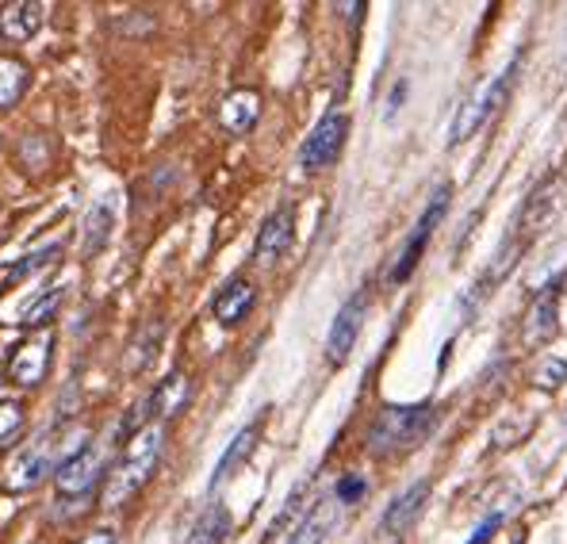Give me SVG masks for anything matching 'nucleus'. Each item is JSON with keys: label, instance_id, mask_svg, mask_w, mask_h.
Masks as SVG:
<instances>
[{"label": "nucleus", "instance_id": "nucleus-1", "mask_svg": "<svg viewBox=\"0 0 567 544\" xmlns=\"http://www.w3.org/2000/svg\"><path fill=\"white\" fill-rule=\"evenodd\" d=\"M162 449H165V425L162 422H150V425H142L138 433H131L123 456L115 460V468L104 475V506L107 510L127 506V502L146 487L150 475L157 472Z\"/></svg>", "mask_w": 567, "mask_h": 544}, {"label": "nucleus", "instance_id": "nucleus-2", "mask_svg": "<svg viewBox=\"0 0 567 544\" xmlns=\"http://www.w3.org/2000/svg\"><path fill=\"white\" fill-rule=\"evenodd\" d=\"M437 422V407L419 403V407H383L372 418L369 433H364V445L372 456H395V453H411L425 441V433Z\"/></svg>", "mask_w": 567, "mask_h": 544}, {"label": "nucleus", "instance_id": "nucleus-3", "mask_svg": "<svg viewBox=\"0 0 567 544\" xmlns=\"http://www.w3.org/2000/svg\"><path fill=\"white\" fill-rule=\"evenodd\" d=\"M514 78H518V58H514L506 70H498L495 78L480 89V96L464 100V107L456 112V120H453V142H456V146H461V142H468L475 131H480L483 123H487L491 115L506 104V96H511V89H514Z\"/></svg>", "mask_w": 567, "mask_h": 544}, {"label": "nucleus", "instance_id": "nucleus-4", "mask_svg": "<svg viewBox=\"0 0 567 544\" xmlns=\"http://www.w3.org/2000/svg\"><path fill=\"white\" fill-rule=\"evenodd\" d=\"M449 199H453V184H449V181H441L437 188L430 192V199H425V207H422L419 223H414V234H411V238H406L403 254H399L395 269H391V284H403V280H411V273L419 269V261H422L425 246H430L433 230H437V227H441V219H445V212H449Z\"/></svg>", "mask_w": 567, "mask_h": 544}, {"label": "nucleus", "instance_id": "nucleus-5", "mask_svg": "<svg viewBox=\"0 0 567 544\" xmlns=\"http://www.w3.org/2000/svg\"><path fill=\"white\" fill-rule=\"evenodd\" d=\"M104 480V453L100 445H81L73 456H65L54 472V483H58V495L62 499H85L93 495V487Z\"/></svg>", "mask_w": 567, "mask_h": 544}, {"label": "nucleus", "instance_id": "nucleus-6", "mask_svg": "<svg viewBox=\"0 0 567 544\" xmlns=\"http://www.w3.org/2000/svg\"><path fill=\"white\" fill-rule=\"evenodd\" d=\"M349 138V115L346 112H330L315 123V131L307 135L303 150H299V162H303L307 173H319L327 170L330 162H338V154L346 150Z\"/></svg>", "mask_w": 567, "mask_h": 544}, {"label": "nucleus", "instance_id": "nucleus-7", "mask_svg": "<svg viewBox=\"0 0 567 544\" xmlns=\"http://www.w3.org/2000/svg\"><path fill=\"white\" fill-rule=\"evenodd\" d=\"M560 207H564V177L560 173H553V177H545L537 184V188L529 192V199L522 204V215H518V238L522 242H529L533 234H540L548 227V223L560 215Z\"/></svg>", "mask_w": 567, "mask_h": 544}, {"label": "nucleus", "instance_id": "nucleus-8", "mask_svg": "<svg viewBox=\"0 0 567 544\" xmlns=\"http://www.w3.org/2000/svg\"><path fill=\"white\" fill-rule=\"evenodd\" d=\"M364 318H369V296H364V291L349 296L346 304H341V311L333 315L330 338H327V361L333 368L349 361V353H353L357 338H361V330H364Z\"/></svg>", "mask_w": 567, "mask_h": 544}, {"label": "nucleus", "instance_id": "nucleus-9", "mask_svg": "<svg viewBox=\"0 0 567 544\" xmlns=\"http://www.w3.org/2000/svg\"><path fill=\"white\" fill-rule=\"evenodd\" d=\"M50 464H54V433H43V438L31 441L28 449H20L12 464H8L4 491H12V495H20V491H35L39 483L50 475Z\"/></svg>", "mask_w": 567, "mask_h": 544}, {"label": "nucleus", "instance_id": "nucleus-10", "mask_svg": "<svg viewBox=\"0 0 567 544\" xmlns=\"http://www.w3.org/2000/svg\"><path fill=\"white\" fill-rule=\"evenodd\" d=\"M50 349H54L50 330L35 333V338L23 341V346H16L12 357H8V380H12L16 388H39L50 372Z\"/></svg>", "mask_w": 567, "mask_h": 544}, {"label": "nucleus", "instance_id": "nucleus-11", "mask_svg": "<svg viewBox=\"0 0 567 544\" xmlns=\"http://www.w3.org/2000/svg\"><path fill=\"white\" fill-rule=\"evenodd\" d=\"M188 399H192V383H188V376L185 372H169L162 383L154 388V396L146 399L138 410H135V418H131V425L127 430H135L138 422H146V418H173V414H181V410L188 407Z\"/></svg>", "mask_w": 567, "mask_h": 544}, {"label": "nucleus", "instance_id": "nucleus-12", "mask_svg": "<svg viewBox=\"0 0 567 544\" xmlns=\"http://www.w3.org/2000/svg\"><path fill=\"white\" fill-rule=\"evenodd\" d=\"M430 491H433V483L419 480V483H411L403 495L391 499V506L383 510V517H380V533H383V537H403V533L411 530L414 522H419L422 506L430 502Z\"/></svg>", "mask_w": 567, "mask_h": 544}, {"label": "nucleus", "instance_id": "nucleus-13", "mask_svg": "<svg viewBox=\"0 0 567 544\" xmlns=\"http://www.w3.org/2000/svg\"><path fill=\"white\" fill-rule=\"evenodd\" d=\"M291 234H296V219H291L288 207L272 212L269 219L261 223L257 230V242H254V261L257 265H277L291 246Z\"/></svg>", "mask_w": 567, "mask_h": 544}, {"label": "nucleus", "instance_id": "nucleus-14", "mask_svg": "<svg viewBox=\"0 0 567 544\" xmlns=\"http://www.w3.org/2000/svg\"><path fill=\"white\" fill-rule=\"evenodd\" d=\"M47 8L39 0H12V4L0 8V35L8 43H28L43 31Z\"/></svg>", "mask_w": 567, "mask_h": 544}, {"label": "nucleus", "instance_id": "nucleus-15", "mask_svg": "<svg viewBox=\"0 0 567 544\" xmlns=\"http://www.w3.org/2000/svg\"><path fill=\"white\" fill-rule=\"evenodd\" d=\"M556 330H560V291L548 288L545 296L525 311L522 341L525 346H545V341L556 338Z\"/></svg>", "mask_w": 567, "mask_h": 544}, {"label": "nucleus", "instance_id": "nucleus-16", "mask_svg": "<svg viewBox=\"0 0 567 544\" xmlns=\"http://www.w3.org/2000/svg\"><path fill=\"white\" fill-rule=\"evenodd\" d=\"M338 510H341V502L333 499V495L319 499L303 517H299V525L291 530V537L284 541V544H322V541L330 537L333 522H338Z\"/></svg>", "mask_w": 567, "mask_h": 544}, {"label": "nucleus", "instance_id": "nucleus-17", "mask_svg": "<svg viewBox=\"0 0 567 544\" xmlns=\"http://www.w3.org/2000/svg\"><path fill=\"white\" fill-rule=\"evenodd\" d=\"M257 115H261V96H257L254 89H235L219 107V120L230 135H246L257 123Z\"/></svg>", "mask_w": 567, "mask_h": 544}, {"label": "nucleus", "instance_id": "nucleus-18", "mask_svg": "<svg viewBox=\"0 0 567 544\" xmlns=\"http://www.w3.org/2000/svg\"><path fill=\"white\" fill-rule=\"evenodd\" d=\"M254 299H257V288L238 276V280H230L227 288H223L219 296H215L212 311H215V318H219L223 326H238L241 318L254 311Z\"/></svg>", "mask_w": 567, "mask_h": 544}, {"label": "nucleus", "instance_id": "nucleus-19", "mask_svg": "<svg viewBox=\"0 0 567 544\" xmlns=\"http://www.w3.org/2000/svg\"><path fill=\"white\" fill-rule=\"evenodd\" d=\"M257 438H261V422H249L246 430H241L238 438L230 441V445H227V453L219 456V464H215V472H212V487H219V483H227L230 475H235L238 468L246 464L249 456H254Z\"/></svg>", "mask_w": 567, "mask_h": 544}, {"label": "nucleus", "instance_id": "nucleus-20", "mask_svg": "<svg viewBox=\"0 0 567 544\" xmlns=\"http://www.w3.org/2000/svg\"><path fill=\"white\" fill-rule=\"evenodd\" d=\"M522 249H525V242L518 238V234H514L511 242H503V246H498V254H495V257H491V261H487V269H483L480 284H475V288H472V291H480V296H475V299H487L491 291H495L498 284H503L506 276L514 273V265H518Z\"/></svg>", "mask_w": 567, "mask_h": 544}, {"label": "nucleus", "instance_id": "nucleus-21", "mask_svg": "<svg viewBox=\"0 0 567 544\" xmlns=\"http://www.w3.org/2000/svg\"><path fill=\"white\" fill-rule=\"evenodd\" d=\"M23 89H28V65L16 54H0V112L20 104Z\"/></svg>", "mask_w": 567, "mask_h": 544}, {"label": "nucleus", "instance_id": "nucleus-22", "mask_svg": "<svg viewBox=\"0 0 567 544\" xmlns=\"http://www.w3.org/2000/svg\"><path fill=\"white\" fill-rule=\"evenodd\" d=\"M227 537H230L227 506H207L204 514H199V522L192 525L188 544H227Z\"/></svg>", "mask_w": 567, "mask_h": 544}, {"label": "nucleus", "instance_id": "nucleus-23", "mask_svg": "<svg viewBox=\"0 0 567 544\" xmlns=\"http://www.w3.org/2000/svg\"><path fill=\"white\" fill-rule=\"evenodd\" d=\"M62 299H65V288H47V291H39L35 299H31L28 307H23V315H20V322L28 326V330H35V326H47L50 318H54V311L62 307Z\"/></svg>", "mask_w": 567, "mask_h": 544}, {"label": "nucleus", "instance_id": "nucleus-24", "mask_svg": "<svg viewBox=\"0 0 567 544\" xmlns=\"http://www.w3.org/2000/svg\"><path fill=\"white\" fill-rule=\"evenodd\" d=\"M112 227H115L112 204H96L85 223V254H100L107 246V238H112Z\"/></svg>", "mask_w": 567, "mask_h": 544}, {"label": "nucleus", "instance_id": "nucleus-25", "mask_svg": "<svg viewBox=\"0 0 567 544\" xmlns=\"http://www.w3.org/2000/svg\"><path fill=\"white\" fill-rule=\"evenodd\" d=\"M54 257H62V246H47V249H39V254H31V257H23L20 265H16L12 273H8V288L12 284H20V280H28V276H35L39 269H47V265H54Z\"/></svg>", "mask_w": 567, "mask_h": 544}, {"label": "nucleus", "instance_id": "nucleus-26", "mask_svg": "<svg viewBox=\"0 0 567 544\" xmlns=\"http://www.w3.org/2000/svg\"><path fill=\"white\" fill-rule=\"evenodd\" d=\"M20 425H23V403L20 399H4L0 403V445L12 441L20 433Z\"/></svg>", "mask_w": 567, "mask_h": 544}, {"label": "nucleus", "instance_id": "nucleus-27", "mask_svg": "<svg viewBox=\"0 0 567 544\" xmlns=\"http://www.w3.org/2000/svg\"><path fill=\"white\" fill-rule=\"evenodd\" d=\"M157 341H162V322H150L146 333H142V341H135V361H131V368H142L150 361V349H157Z\"/></svg>", "mask_w": 567, "mask_h": 544}, {"label": "nucleus", "instance_id": "nucleus-28", "mask_svg": "<svg viewBox=\"0 0 567 544\" xmlns=\"http://www.w3.org/2000/svg\"><path fill=\"white\" fill-rule=\"evenodd\" d=\"M564 380H567V361H556V357H553V361H545L537 368V383L545 391H556Z\"/></svg>", "mask_w": 567, "mask_h": 544}, {"label": "nucleus", "instance_id": "nucleus-29", "mask_svg": "<svg viewBox=\"0 0 567 544\" xmlns=\"http://www.w3.org/2000/svg\"><path fill=\"white\" fill-rule=\"evenodd\" d=\"M361 495H364V480H361V475H341L333 499H338V502H357Z\"/></svg>", "mask_w": 567, "mask_h": 544}, {"label": "nucleus", "instance_id": "nucleus-30", "mask_svg": "<svg viewBox=\"0 0 567 544\" xmlns=\"http://www.w3.org/2000/svg\"><path fill=\"white\" fill-rule=\"evenodd\" d=\"M498 525H503V510H498V514H491L487 522H483L480 530L472 533V541H464V544H487V541H491V533H495Z\"/></svg>", "mask_w": 567, "mask_h": 544}, {"label": "nucleus", "instance_id": "nucleus-31", "mask_svg": "<svg viewBox=\"0 0 567 544\" xmlns=\"http://www.w3.org/2000/svg\"><path fill=\"white\" fill-rule=\"evenodd\" d=\"M81 544H120V537H115L112 530H96L93 537H85V541H81Z\"/></svg>", "mask_w": 567, "mask_h": 544}]
</instances>
